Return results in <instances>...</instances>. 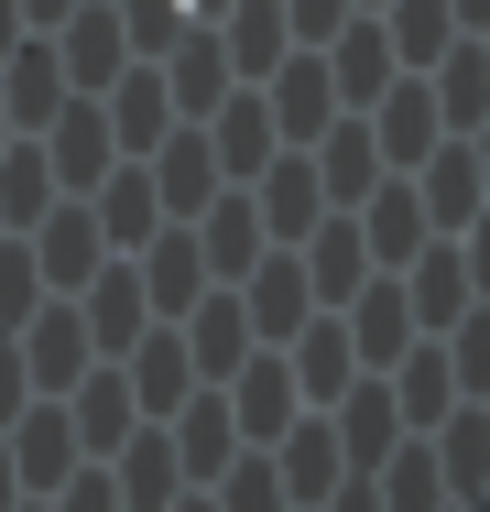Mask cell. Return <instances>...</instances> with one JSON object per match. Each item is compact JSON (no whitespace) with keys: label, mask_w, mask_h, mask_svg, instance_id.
Listing matches in <instances>:
<instances>
[{"label":"cell","mask_w":490,"mask_h":512,"mask_svg":"<svg viewBox=\"0 0 490 512\" xmlns=\"http://www.w3.org/2000/svg\"><path fill=\"white\" fill-rule=\"evenodd\" d=\"M11 512H55V502H33V491H22V502H11Z\"/></svg>","instance_id":"43"},{"label":"cell","mask_w":490,"mask_h":512,"mask_svg":"<svg viewBox=\"0 0 490 512\" xmlns=\"http://www.w3.org/2000/svg\"><path fill=\"white\" fill-rule=\"evenodd\" d=\"M11 502H22V480H11V447H0V512H11Z\"/></svg>","instance_id":"40"},{"label":"cell","mask_w":490,"mask_h":512,"mask_svg":"<svg viewBox=\"0 0 490 512\" xmlns=\"http://www.w3.org/2000/svg\"><path fill=\"white\" fill-rule=\"evenodd\" d=\"M164 512H218V502H207V491H175V502H164Z\"/></svg>","instance_id":"42"},{"label":"cell","mask_w":490,"mask_h":512,"mask_svg":"<svg viewBox=\"0 0 490 512\" xmlns=\"http://www.w3.org/2000/svg\"><path fill=\"white\" fill-rule=\"evenodd\" d=\"M360 120H371V142H382V164H403V175H414V164H425V153L447 142V120H436V88H425L414 66H403V77H392V88H382L371 109H360Z\"/></svg>","instance_id":"11"},{"label":"cell","mask_w":490,"mask_h":512,"mask_svg":"<svg viewBox=\"0 0 490 512\" xmlns=\"http://www.w3.org/2000/svg\"><path fill=\"white\" fill-rule=\"evenodd\" d=\"M55 66H66V88H77V99H98V88L131 66L120 0H77V11H66V33H55Z\"/></svg>","instance_id":"8"},{"label":"cell","mask_w":490,"mask_h":512,"mask_svg":"<svg viewBox=\"0 0 490 512\" xmlns=\"http://www.w3.org/2000/svg\"><path fill=\"white\" fill-rule=\"evenodd\" d=\"M316 512H382V491H371V469H349V480H338V491H327Z\"/></svg>","instance_id":"36"},{"label":"cell","mask_w":490,"mask_h":512,"mask_svg":"<svg viewBox=\"0 0 490 512\" xmlns=\"http://www.w3.org/2000/svg\"><path fill=\"white\" fill-rule=\"evenodd\" d=\"M218 393H229V414H240V447H273L294 414H305V393H294V371H284V349H251Z\"/></svg>","instance_id":"10"},{"label":"cell","mask_w":490,"mask_h":512,"mask_svg":"<svg viewBox=\"0 0 490 512\" xmlns=\"http://www.w3.org/2000/svg\"><path fill=\"white\" fill-rule=\"evenodd\" d=\"M44 502H55V512H131V502H120V480H109V458H77Z\"/></svg>","instance_id":"34"},{"label":"cell","mask_w":490,"mask_h":512,"mask_svg":"<svg viewBox=\"0 0 490 512\" xmlns=\"http://www.w3.org/2000/svg\"><path fill=\"white\" fill-rule=\"evenodd\" d=\"M66 99H77V88H66L55 44H44V33H22V44L0 55V109H11V131H44V120H55Z\"/></svg>","instance_id":"24"},{"label":"cell","mask_w":490,"mask_h":512,"mask_svg":"<svg viewBox=\"0 0 490 512\" xmlns=\"http://www.w3.org/2000/svg\"><path fill=\"white\" fill-rule=\"evenodd\" d=\"M153 66H164V99H175V120H207V109L240 88V66H229L218 22H186V33H175V44H164Z\"/></svg>","instance_id":"4"},{"label":"cell","mask_w":490,"mask_h":512,"mask_svg":"<svg viewBox=\"0 0 490 512\" xmlns=\"http://www.w3.org/2000/svg\"><path fill=\"white\" fill-rule=\"evenodd\" d=\"M77 316H88V349L98 360H120L142 327H153V295H142V273H131V251H109L88 284H77Z\"/></svg>","instance_id":"6"},{"label":"cell","mask_w":490,"mask_h":512,"mask_svg":"<svg viewBox=\"0 0 490 512\" xmlns=\"http://www.w3.org/2000/svg\"><path fill=\"white\" fill-rule=\"evenodd\" d=\"M360 0H284V22H294V44H327L338 22H349Z\"/></svg>","instance_id":"35"},{"label":"cell","mask_w":490,"mask_h":512,"mask_svg":"<svg viewBox=\"0 0 490 512\" xmlns=\"http://www.w3.org/2000/svg\"><path fill=\"white\" fill-rule=\"evenodd\" d=\"M153 425L175 436V469H186V491H207V480L240 458V414H229V393H218V382H196L186 404H175V414H153Z\"/></svg>","instance_id":"2"},{"label":"cell","mask_w":490,"mask_h":512,"mask_svg":"<svg viewBox=\"0 0 490 512\" xmlns=\"http://www.w3.org/2000/svg\"><path fill=\"white\" fill-rule=\"evenodd\" d=\"M338 327H349V349H360V371H392V360H403V349L425 338V327H414V306H403V284H392V273H371V284H360V295L338 306Z\"/></svg>","instance_id":"18"},{"label":"cell","mask_w":490,"mask_h":512,"mask_svg":"<svg viewBox=\"0 0 490 512\" xmlns=\"http://www.w3.org/2000/svg\"><path fill=\"white\" fill-rule=\"evenodd\" d=\"M447 512H469V502H447Z\"/></svg>","instance_id":"46"},{"label":"cell","mask_w":490,"mask_h":512,"mask_svg":"<svg viewBox=\"0 0 490 512\" xmlns=\"http://www.w3.org/2000/svg\"><path fill=\"white\" fill-rule=\"evenodd\" d=\"M33 142H44V164H55V186H66V197H88L98 175L120 164V142H109V109H98V99H66L44 131H33Z\"/></svg>","instance_id":"9"},{"label":"cell","mask_w":490,"mask_h":512,"mask_svg":"<svg viewBox=\"0 0 490 512\" xmlns=\"http://www.w3.org/2000/svg\"><path fill=\"white\" fill-rule=\"evenodd\" d=\"M414 197H425V229H469L490 207V186H480V153H469V131H447L425 164H414Z\"/></svg>","instance_id":"19"},{"label":"cell","mask_w":490,"mask_h":512,"mask_svg":"<svg viewBox=\"0 0 490 512\" xmlns=\"http://www.w3.org/2000/svg\"><path fill=\"white\" fill-rule=\"evenodd\" d=\"M349 218H360V240H371V262H382V273H403V262L436 240V229H425V197H414V186H392V175L349 207Z\"/></svg>","instance_id":"27"},{"label":"cell","mask_w":490,"mask_h":512,"mask_svg":"<svg viewBox=\"0 0 490 512\" xmlns=\"http://www.w3.org/2000/svg\"><path fill=\"white\" fill-rule=\"evenodd\" d=\"M186 229H196V262H207V284H240V273L273 251V240H262V207H251V186H218V197L186 218Z\"/></svg>","instance_id":"7"},{"label":"cell","mask_w":490,"mask_h":512,"mask_svg":"<svg viewBox=\"0 0 490 512\" xmlns=\"http://www.w3.org/2000/svg\"><path fill=\"white\" fill-rule=\"evenodd\" d=\"M262 88V109H273V131L284 142H316L327 120H338V88H327V55H284L273 77H251Z\"/></svg>","instance_id":"21"},{"label":"cell","mask_w":490,"mask_h":512,"mask_svg":"<svg viewBox=\"0 0 490 512\" xmlns=\"http://www.w3.org/2000/svg\"><path fill=\"white\" fill-rule=\"evenodd\" d=\"M88 207H98V240H109V251H142V240L164 229V197H153L142 164H109V175L88 186Z\"/></svg>","instance_id":"28"},{"label":"cell","mask_w":490,"mask_h":512,"mask_svg":"<svg viewBox=\"0 0 490 512\" xmlns=\"http://www.w3.org/2000/svg\"><path fill=\"white\" fill-rule=\"evenodd\" d=\"M436 338H447V371H458V404H480L490 393V295L469 316H458V327H436Z\"/></svg>","instance_id":"33"},{"label":"cell","mask_w":490,"mask_h":512,"mask_svg":"<svg viewBox=\"0 0 490 512\" xmlns=\"http://www.w3.org/2000/svg\"><path fill=\"white\" fill-rule=\"evenodd\" d=\"M403 306H414V327H425V338H436V327H458V316L480 306V295H469V262H458V240H447V229L403 262Z\"/></svg>","instance_id":"23"},{"label":"cell","mask_w":490,"mask_h":512,"mask_svg":"<svg viewBox=\"0 0 490 512\" xmlns=\"http://www.w3.org/2000/svg\"><path fill=\"white\" fill-rule=\"evenodd\" d=\"M447 11H458V33H480V22H490V0H447Z\"/></svg>","instance_id":"39"},{"label":"cell","mask_w":490,"mask_h":512,"mask_svg":"<svg viewBox=\"0 0 490 512\" xmlns=\"http://www.w3.org/2000/svg\"><path fill=\"white\" fill-rule=\"evenodd\" d=\"M251 207H262V240H305L316 218H327V186H316V164H305V142H284L262 175H251Z\"/></svg>","instance_id":"15"},{"label":"cell","mask_w":490,"mask_h":512,"mask_svg":"<svg viewBox=\"0 0 490 512\" xmlns=\"http://www.w3.org/2000/svg\"><path fill=\"white\" fill-rule=\"evenodd\" d=\"M469 153H480V186H490V120H480V131H469Z\"/></svg>","instance_id":"41"},{"label":"cell","mask_w":490,"mask_h":512,"mask_svg":"<svg viewBox=\"0 0 490 512\" xmlns=\"http://www.w3.org/2000/svg\"><path fill=\"white\" fill-rule=\"evenodd\" d=\"M327 425H338V458H349V469H382L392 447L414 436V425H403V404H392V382H382V371H360V382H349V393L327 404Z\"/></svg>","instance_id":"12"},{"label":"cell","mask_w":490,"mask_h":512,"mask_svg":"<svg viewBox=\"0 0 490 512\" xmlns=\"http://www.w3.org/2000/svg\"><path fill=\"white\" fill-rule=\"evenodd\" d=\"M382 33H392V66H436L447 33H458V11L447 0H382Z\"/></svg>","instance_id":"31"},{"label":"cell","mask_w":490,"mask_h":512,"mask_svg":"<svg viewBox=\"0 0 490 512\" xmlns=\"http://www.w3.org/2000/svg\"><path fill=\"white\" fill-rule=\"evenodd\" d=\"M480 44H490V22H480Z\"/></svg>","instance_id":"45"},{"label":"cell","mask_w":490,"mask_h":512,"mask_svg":"<svg viewBox=\"0 0 490 512\" xmlns=\"http://www.w3.org/2000/svg\"><path fill=\"white\" fill-rule=\"evenodd\" d=\"M360 11H382V0H360Z\"/></svg>","instance_id":"44"},{"label":"cell","mask_w":490,"mask_h":512,"mask_svg":"<svg viewBox=\"0 0 490 512\" xmlns=\"http://www.w3.org/2000/svg\"><path fill=\"white\" fill-rule=\"evenodd\" d=\"M66 11H77V0H22V22H66Z\"/></svg>","instance_id":"37"},{"label":"cell","mask_w":490,"mask_h":512,"mask_svg":"<svg viewBox=\"0 0 490 512\" xmlns=\"http://www.w3.org/2000/svg\"><path fill=\"white\" fill-rule=\"evenodd\" d=\"M403 77L392 66V33H382V11H349L338 33H327V88H338V109H371Z\"/></svg>","instance_id":"16"},{"label":"cell","mask_w":490,"mask_h":512,"mask_svg":"<svg viewBox=\"0 0 490 512\" xmlns=\"http://www.w3.org/2000/svg\"><path fill=\"white\" fill-rule=\"evenodd\" d=\"M109 480H120V502H131V512H164L175 491H186V469H175V436L142 414V425L109 447Z\"/></svg>","instance_id":"26"},{"label":"cell","mask_w":490,"mask_h":512,"mask_svg":"<svg viewBox=\"0 0 490 512\" xmlns=\"http://www.w3.org/2000/svg\"><path fill=\"white\" fill-rule=\"evenodd\" d=\"M22 240H33V273H44V295H77L98 262H109V240H98V207H88V197H55L33 229H22Z\"/></svg>","instance_id":"1"},{"label":"cell","mask_w":490,"mask_h":512,"mask_svg":"<svg viewBox=\"0 0 490 512\" xmlns=\"http://www.w3.org/2000/svg\"><path fill=\"white\" fill-rule=\"evenodd\" d=\"M55 197H66V186H55L44 142H0V229H33Z\"/></svg>","instance_id":"30"},{"label":"cell","mask_w":490,"mask_h":512,"mask_svg":"<svg viewBox=\"0 0 490 512\" xmlns=\"http://www.w3.org/2000/svg\"><path fill=\"white\" fill-rule=\"evenodd\" d=\"M175 338H186L196 382H229V371H240V360L262 349V338H251V316H240V295H229V284H207V295H196V306L175 316Z\"/></svg>","instance_id":"17"},{"label":"cell","mask_w":490,"mask_h":512,"mask_svg":"<svg viewBox=\"0 0 490 512\" xmlns=\"http://www.w3.org/2000/svg\"><path fill=\"white\" fill-rule=\"evenodd\" d=\"M414 77L436 88V120H447V131H480V120H490V44H480V33H447V55L414 66Z\"/></svg>","instance_id":"25"},{"label":"cell","mask_w":490,"mask_h":512,"mask_svg":"<svg viewBox=\"0 0 490 512\" xmlns=\"http://www.w3.org/2000/svg\"><path fill=\"white\" fill-rule=\"evenodd\" d=\"M305 164H316V186H327V207H360L371 186H382L392 164H382V142H371V120L360 109H338L316 142H305Z\"/></svg>","instance_id":"13"},{"label":"cell","mask_w":490,"mask_h":512,"mask_svg":"<svg viewBox=\"0 0 490 512\" xmlns=\"http://www.w3.org/2000/svg\"><path fill=\"white\" fill-rule=\"evenodd\" d=\"M371 491H382V512H447V469H436L425 436H403L382 469H371Z\"/></svg>","instance_id":"29"},{"label":"cell","mask_w":490,"mask_h":512,"mask_svg":"<svg viewBox=\"0 0 490 512\" xmlns=\"http://www.w3.org/2000/svg\"><path fill=\"white\" fill-rule=\"evenodd\" d=\"M55 404H66V425H77V447H88V458H109V447L142 425V404H131V371H120V360H88V371H77Z\"/></svg>","instance_id":"14"},{"label":"cell","mask_w":490,"mask_h":512,"mask_svg":"<svg viewBox=\"0 0 490 512\" xmlns=\"http://www.w3.org/2000/svg\"><path fill=\"white\" fill-rule=\"evenodd\" d=\"M207 142H218V175L229 186H251L273 153H284V131H273V109H262V88H229V99L207 109Z\"/></svg>","instance_id":"22"},{"label":"cell","mask_w":490,"mask_h":512,"mask_svg":"<svg viewBox=\"0 0 490 512\" xmlns=\"http://www.w3.org/2000/svg\"><path fill=\"white\" fill-rule=\"evenodd\" d=\"M11 44H22V0H0V55H11Z\"/></svg>","instance_id":"38"},{"label":"cell","mask_w":490,"mask_h":512,"mask_svg":"<svg viewBox=\"0 0 490 512\" xmlns=\"http://www.w3.org/2000/svg\"><path fill=\"white\" fill-rule=\"evenodd\" d=\"M229 295H240V316H251V338H262V349H284L294 327L316 316V284H305V262H294L284 240H273V251H262L240 284H229Z\"/></svg>","instance_id":"3"},{"label":"cell","mask_w":490,"mask_h":512,"mask_svg":"<svg viewBox=\"0 0 490 512\" xmlns=\"http://www.w3.org/2000/svg\"><path fill=\"white\" fill-rule=\"evenodd\" d=\"M207 502H218V512H294V502H284V469H273V447H240V458L207 480Z\"/></svg>","instance_id":"32"},{"label":"cell","mask_w":490,"mask_h":512,"mask_svg":"<svg viewBox=\"0 0 490 512\" xmlns=\"http://www.w3.org/2000/svg\"><path fill=\"white\" fill-rule=\"evenodd\" d=\"M273 469H284V502H294V512H316L338 480H349V458H338V425H327V414H294L284 436H273Z\"/></svg>","instance_id":"20"},{"label":"cell","mask_w":490,"mask_h":512,"mask_svg":"<svg viewBox=\"0 0 490 512\" xmlns=\"http://www.w3.org/2000/svg\"><path fill=\"white\" fill-rule=\"evenodd\" d=\"M142 175H153L164 218H196V207L229 186V175H218V142H207V120H175V131H164V142L142 153Z\"/></svg>","instance_id":"5"}]
</instances>
